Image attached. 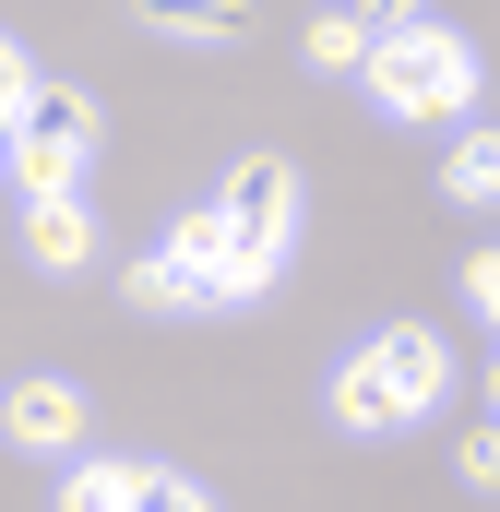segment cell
Listing matches in <instances>:
<instances>
[{"mask_svg": "<svg viewBox=\"0 0 500 512\" xmlns=\"http://www.w3.org/2000/svg\"><path fill=\"white\" fill-rule=\"evenodd\" d=\"M441 393H453V346H441L429 322H393V334H370V346L334 370V417H346L358 441H393V429H417Z\"/></svg>", "mask_w": 500, "mask_h": 512, "instance_id": "1", "label": "cell"}, {"mask_svg": "<svg viewBox=\"0 0 500 512\" xmlns=\"http://www.w3.org/2000/svg\"><path fill=\"white\" fill-rule=\"evenodd\" d=\"M358 84H370L381 120L429 131V120H465V108H477V48H465L453 24H393V36H370Z\"/></svg>", "mask_w": 500, "mask_h": 512, "instance_id": "2", "label": "cell"}, {"mask_svg": "<svg viewBox=\"0 0 500 512\" xmlns=\"http://www.w3.org/2000/svg\"><path fill=\"white\" fill-rule=\"evenodd\" d=\"M215 239H227V274L239 298H262L286 274V239H298V167L286 155H239L227 191H215Z\"/></svg>", "mask_w": 500, "mask_h": 512, "instance_id": "3", "label": "cell"}, {"mask_svg": "<svg viewBox=\"0 0 500 512\" xmlns=\"http://www.w3.org/2000/svg\"><path fill=\"white\" fill-rule=\"evenodd\" d=\"M0 167H12V191H84V167H96V96L84 84H24V108L0 131Z\"/></svg>", "mask_w": 500, "mask_h": 512, "instance_id": "4", "label": "cell"}, {"mask_svg": "<svg viewBox=\"0 0 500 512\" xmlns=\"http://www.w3.org/2000/svg\"><path fill=\"white\" fill-rule=\"evenodd\" d=\"M24 262H36V274H84V262H96L84 191H24Z\"/></svg>", "mask_w": 500, "mask_h": 512, "instance_id": "5", "label": "cell"}, {"mask_svg": "<svg viewBox=\"0 0 500 512\" xmlns=\"http://www.w3.org/2000/svg\"><path fill=\"white\" fill-rule=\"evenodd\" d=\"M0 429L24 453H84V382H12L0 393Z\"/></svg>", "mask_w": 500, "mask_h": 512, "instance_id": "6", "label": "cell"}, {"mask_svg": "<svg viewBox=\"0 0 500 512\" xmlns=\"http://www.w3.org/2000/svg\"><path fill=\"white\" fill-rule=\"evenodd\" d=\"M131 310H167V322H191V310H227V298H215V274H191L179 251H143V262H131Z\"/></svg>", "mask_w": 500, "mask_h": 512, "instance_id": "7", "label": "cell"}, {"mask_svg": "<svg viewBox=\"0 0 500 512\" xmlns=\"http://www.w3.org/2000/svg\"><path fill=\"white\" fill-rule=\"evenodd\" d=\"M143 24L179 36V48H239V36H250V0H143Z\"/></svg>", "mask_w": 500, "mask_h": 512, "instance_id": "8", "label": "cell"}, {"mask_svg": "<svg viewBox=\"0 0 500 512\" xmlns=\"http://www.w3.org/2000/svg\"><path fill=\"white\" fill-rule=\"evenodd\" d=\"M167 251L191 262V274H215V298H227V310H239V274H227V239H215V203H191V215H179V227H167Z\"/></svg>", "mask_w": 500, "mask_h": 512, "instance_id": "9", "label": "cell"}, {"mask_svg": "<svg viewBox=\"0 0 500 512\" xmlns=\"http://www.w3.org/2000/svg\"><path fill=\"white\" fill-rule=\"evenodd\" d=\"M489 191H500V143H489V131H465V143H453V167H441V203H465V215H477Z\"/></svg>", "mask_w": 500, "mask_h": 512, "instance_id": "10", "label": "cell"}, {"mask_svg": "<svg viewBox=\"0 0 500 512\" xmlns=\"http://www.w3.org/2000/svg\"><path fill=\"white\" fill-rule=\"evenodd\" d=\"M120 512H215V489H191L179 465H131V489H120Z\"/></svg>", "mask_w": 500, "mask_h": 512, "instance_id": "11", "label": "cell"}, {"mask_svg": "<svg viewBox=\"0 0 500 512\" xmlns=\"http://www.w3.org/2000/svg\"><path fill=\"white\" fill-rule=\"evenodd\" d=\"M120 489H131V465H120V453H84V465L60 477V512H120Z\"/></svg>", "mask_w": 500, "mask_h": 512, "instance_id": "12", "label": "cell"}, {"mask_svg": "<svg viewBox=\"0 0 500 512\" xmlns=\"http://www.w3.org/2000/svg\"><path fill=\"white\" fill-rule=\"evenodd\" d=\"M370 60V24L358 12H310V72H358Z\"/></svg>", "mask_w": 500, "mask_h": 512, "instance_id": "13", "label": "cell"}, {"mask_svg": "<svg viewBox=\"0 0 500 512\" xmlns=\"http://www.w3.org/2000/svg\"><path fill=\"white\" fill-rule=\"evenodd\" d=\"M453 477H465V489H500V429H465V453H453Z\"/></svg>", "mask_w": 500, "mask_h": 512, "instance_id": "14", "label": "cell"}, {"mask_svg": "<svg viewBox=\"0 0 500 512\" xmlns=\"http://www.w3.org/2000/svg\"><path fill=\"white\" fill-rule=\"evenodd\" d=\"M24 84H36V72H24V48L0 36V131H12V108H24Z\"/></svg>", "mask_w": 500, "mask_h": 512, "instance_id": "15", "label": "cell"}, {"mask_svg": "<svg viewBox=\"0 0 500 512\" xmlns=\"http://www.w3.org/2000/svg\"><path fill=\"white\" fill-rule=\"evenodd\" d=\"M358 24H370V36H393V24H429V0H358Z\"/></svg>", "mask_w": 500, "mask_h": 512, "instance_id": "16", "label": "cell"}]
</instances>
